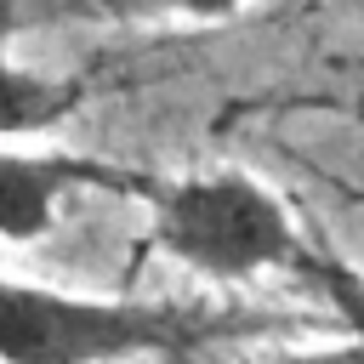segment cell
<instances>
[{
  "instance_id": "cell-1",
  "label": "cell",
  "mask_w": 364,
  "mask_h": 364,
  "mask_svg": "<svg viewBox=\"0 0 364 364\" xmlns=\"http://www.w3.org/2000/svg\"><path fill=\"white\" fill-rule=\"evenodd\" d=\"M245 330L171 301H108L51 284L0 279V364H119L136 353H188L210 336Z\"/></svg>"
},
{
  "instance_id": "cell-2",
  "label": "cell",
  "mask_w": 364,
  "mask_h": 364,
  "mask_svg": "<svg viewBox=\"0 0 364 364\" xmlns=\"http://www.w3.org/2000/svg\"><path fill=\"white\" fill-rule=\"evenodd\" d=\"M154 245L222 284L273 267H313L279 193L245 171H210L154 188Z\"/></svg>"
},
{
  "instance_id": "cell-3",
  "label": "cell",
  "mask_w": 364,
  "mask_h": 364,
  "mask_svg": "<svg viewBox=\"0 0 364 364\" xmlns=\"http://www.w3.org/2000/svg\"><path fill=\"white\" fill-rule=\"evenodd\" d=\"M125 182L102 159L80 154H28L0 142V239L6 245H34L57 228V210L74 188H114Z\"/></svg>"
},
{
  "instance_id": "cell-4",
  "label": "cell",
  "mask_w": 364,
  "mask_h": 364,
  "mask_svg": "<svg viewBox=\"0 0 364 364\" xmlns=\"http://www.w3.org/2000/svg\"><path fill=\"white\" fill-rule=\"evenodd\" d=\"M245 0H17V28L51 23H216L233 17Z\"/></svg>"
},
{
  "instance_id": "cell-5",
  "label": "cell",
  "mask_w": 364,
  "mask_h": 364,
  "mask_svg": "<svg viewBox=\"0 0 364 364\" xmlns=\"http://www.w3.org/2000/svg\"><path fill=\"white\" fill-rule=\"evenodd\" d=\"M80 102H85V80H57V74L23 68V63H11L0 51V142L51 131Z\"/></svg>"
},
{
  "instance_id": "cell-6",
  "label": "cell",
  "mask_w": 364,
  "mask_h": 364,
  "mask_svg": "<svg viewBox=\"0 0 364 364\" xmlns=\"http://www.w3.org/2000/svg\"><path fill=\"white\" fill-rule=\"evenodd\" d=\"M318 267V279L330 284V296H336V307L353 318V336L364 341V279L353 273V267H336V262H313Z\"/></svg>"
},
{
  "instance_id": "cell-7",
  "label": "cell",
  "mask_w": 364,
  "mask_h": 364,
  "mask_svg": "<svg viewBox=\"0 0 364 364\" xmlns=\"http://www.w3.org/2000/svg\"><path fill=\"white\" fill-rule=\"evenodd\" d=\"M262 364H364V341L347 336V341H330V347H296V353H279V358H262Z\"/></svg>"
},
{
  "instance_id": "cell-8",
  "label": "cell",
  "mask_w": 364,
  "mask_h": 364,
  "mask_svg": "<svg viewBox=\"0 0 364 364\" xmlns=\"http://www.w3.org/2000/svg\"><path fill=\"white\" fill-rule=\"evenodd\" d=\"M17 34V0H0V46Z\"/></svg>"
}]
</instances>
